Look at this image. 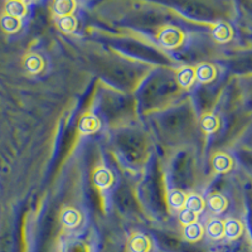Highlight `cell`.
Returning <instances> with one entry per match:
<instances>
[{"label": "cell", "instance_id": "7a4b0ae2", "mask_svg": "<svg viewBox=\"0 0 252 252\" xmlns=\"http://www.w3.org/2000/svg\"><path fill=\"white\" fill-rule=\"evenodd\" d=\"M92 181L98 189H107L112 184V174L109 169L100 166L92 173Z\"/></svg>", "mask_w": 252, "mask_h": 252}, {"label": "cell", "instance_id": "8992f818", "mask_svg": "<svg viewBox=\"0 0 252 252\" xmlns=\"http://www.w3.org/2000/svg\"><path fill=\"white\" fill-rule=\"evenodd\" d=\"M81 213L77 209L68 207L61 212V222L66 228H76L81 223Z\"/></svg>", "mask_w": 252, "mask_h": 252}, {"label": "cell", "instance_id": "ac0fdd59", "mask_svg": "<svg viewBox=\"0 0 252 252\" xmlns=\"http://www.w3.org/2000/svg\"><path fill=\"white\" fill-rule=\"evenodd\" d=\"M184 208L189 209L190 212L195 213H201L204 209V201L203 198L199 197L198 194H190L187 197L186 204H184Z\"/></svg>", "mask_w": 252, "mask_h": 252}, {"label": "cell", "instance_id": "8fae6325", "mask_svg": "<svg viewBox=\"0 0 252 252\" xmlns=\"http://www.w3.org/2000/svg\"><path fill=\"white\" fill-rule=\"evenodd\" d=\"M129 247L131 252H149L150 240L145 235L135 233L130 240Z\"/></svg>", "mask_w": 252, "mask_h": 252}, {"label": "cell", "instance_id": "3957f363", "mask_svg": "<svg viewBox=\"0 0 252 252\" xmlns=\"http://www.w3.org/2000/svg\"><path fill=\"white\" fill-rule=\"evenodd\" d=\"M232 28L229 27V24L224 23V22H220V23L215 24L212 28V37L216 42L218 43H227L232 39Z\"/></svg>", "mask_w": 252, "mask_h": 252}, {"label": "cell", "instance_id": "52a82bcc", "mask_svg": "<svg viewBox=\"0 0 252 252\" xmlns=\"http://www.w3.org/2000/svg\"><path fill=\"white\" fill-rule=\"evenodd\" d=\"M195 80L201 83L212 82L216 78V68L209 63H202L197 68H194Z\"/></svg>", "mask_w": 252, "mask_h": 252}, {"label": "cell", "instance_id": "9a60e30c", "mask_svg": "<svg viewBox=\"0 0 252 252\" xmlns=\"http://www.w3.org/2000/svg\"><path fill=\"white\" fill-rule=\"evenodd\" d=\"M203 233H204L203 227H202L199 223H197V222L192 224H188V226H184L183 236L184 238L188 241H192V242H194V241H199L202 238V236H203Z\"/></svg>", "mask_w": 252, "mask_h": 252}, {"label": "cell", "instance_id": "603a6c76", "mask_svg": "<svg viewBox=\"0 0 252 252\" xmlns=\"http://www.w3.org/2000/svg\"><path fill=\"white\" fill-rule=\"evenodd\" d=\"M66 252H87V249L82 244H72L67 247Z\"/></svg>", "mask_w": 252, "mask_h": 252}, {"label": "cell", "instance_id": "9c48e42d", "mask_svg": "<svg viewBox=\"0 0 252 252\" xmlns=\"http://www.w3.org/2000/svg\"><path fill=\"white\" fill-rule=\"evenodd\" d=\"M223 231L224 236L229 240H236V238L240 237L242 235V231H244V227L238 220L235 218H228L223 222Z\"/></svg>", "mask_w": 252, "mask_h": 252}, {"label": "cell", "instance_id": "5b68a950", "mask_svg": "<svg viewBox=\"0 0 252 252\" xmlns=\"http://www.w3.org/2000/svg\"><path fill=\"white\" fill-rule=\"evenodd\" d=\"M212 166L216 173L224 174V173H228L229 170L232 169L233 161L229 155L224 154V153H217L212 158Z\"/></svg>", "mask_w": 252, "mask_h": 252}, {"label": "cell", "instance_id": "277c9868", "mask_svg": "<svg viewBox=\"0 0 252 252\" xmlns=\"http://www.w3.org/2000/svg\"><path fill=\"white\" fill-rule=\"evenodd\" d=\"M24 68L27 72H29L31 75H37L39 72L43 71L44 68V61L37 53H29L24 57L23 60Z\"/></svg>", "mask_w": 252, "mask_h": 252}, {"label": "cell", "instance_id": "30bf717a", "mask_svg": "<svg viewBox=\"0 0 252 252\" xmlns=\"http://www.w3.org/2000/svg\"><path fill=\"white\" fill-rule=\"evenodd\" d=\"M100 120L94 115H86L81 119L80 124H78V130L82 134H94V132L98 131L100 129Z\"/></svg>", "mask_w": 252, "mask_h": 252}, {"label": "cell", "instance_id": "ffe728a7", "mask_svg": "<svg viewBox=\"0 0 252 252\" xmlns=\"http://www.w3.org/2000/svg\"><path fill=\"white\" fill-rule=\"evenodd\" d=\"M218 126H220V123H218V119L216 118L215 115L206 114L202 116L201 127L204 132H207V134H212V132L217 131Z\"/></svg>", "mask_w": 252, "mask_h": 252}, {"label": "cell", "instance_id": "5bb4252c", "mask_svg": "<svg viewBox=\"0 0 252 252\" xmlns=\"http://www.w3.org/2000/svg\"><path fill=\"white\" fill-rule=\"evenodd\" d=\"M27 13V4L24 1H8L5 3V14L10 15V17L22 18L26 15Z\"/></svg>", "mask_w": 252, "mask_h": 252}, {"label": "cell", "instance_id": "44dd1931", "mask_svg": "<svg viewBox=\"0 0 252 252\" xmlns=\"http://www.w3.org/2000/svg\"><path fill=\"white\" fill-rule=\"evenodd\" d=\"M57 26L63 33H72L77 28V19L73 15H67V17L58 18Z\"/></svg>", "mask_w": 252, "mask_h": 252}, {"label": "cell", "instance_id": "ba28073f", "mask_svg": "<svg viewBox=\"0 0 252 252\" xmlns=\"http://www.w3.org/2000/svg\"><path fill=\"white\" fill-rule=\"evenodd\" d=\"M75 9L76 3L72 0H57L52 4V12L58 18L72 15V13L75 12Z\"/></svg>", "mask_w": 252, "mask_h": 252}, {"label": "cell", "instance_id": "7402d4cb", "mask_svg": "<svg viewBox=\"0 0 252 252\" xmlns=\"http://www.w3.org/2000/svg\"><path fill=\"white\" fill-rule=\"evenodd\" d=\"M197 218H198V215L190 212V211L187 208L182 209L181 215H179V220H181V222L184 224V226L195 223V222H197Z\"/></svg>", "mask_w": 252, "mask_h": 252}, {"label": "cell", "instance_id": "6da1fadb", "mask_svg": "<svg viewBox=\"0 0 252 252\" xmlns=\"http://www.w3.org/2000/svg\"><path fill=\"white\" fill-rule=\"evenodd\" d=\"M158 40L164 48L173 49L181 46L184 40V35L181 29L175 27H165L158 34Z\"/></svg>", "mask_w": 252, "mask_h": 252}, {"label": "cell", "instance_id": "e0dca14e", "mask_svg": "<svg viewBox=\"0 0 252 252\" xmlns=\"http://www.w3.org/2000/svg\"><path fill=\"white\" fill-rule=\"evenodd\" d=\"M207 204H208V208L215 213H222L224 209L227 208V202L226 198L220 194H212L208 198L207 201Z\"/></svg>", "mask_w": 252, "mask_h": 252}, {"label": "cell", "instance_id": "4fadbf2b", "mask_svg": "<svg viewBox=\"0 0 252 252\" xmlns=\"http://www.w3.org/2000/svg\"><path fill=\"white\" fill-rule=\"evenodd\" d=\"M0 27L3 28L4 32L9 33V34H14L18 31H20L22 20L18 19V18L4 14L3 17L0 18Z\"/></svg>", "mask_w": 252, "mask_h": 252}, {"label": "cell", "instance_id": "d6986e66", "mask_svg": "<svg viewBox=\"0 0 252 252\" xmlns=\"http://www.w3.org/2000/svg\"><path fill=\"white\" fill-rule=\"evenodd\" d=\"M186 199L187 195L179 189H173L168 194V202H169L170 207L174 209H183L184 204H186Z\"/></svg>", "mask_w": 252, "mask_h": 252}, {"label": "cell", "instance_id": "7c38bea8", "mask_svg": "<svg viewBox=\"0 0 252 252\" xmlns=\"http://www.w3.org/2000/svg\"><path fill=\"white\" fill-rule=\"evenodd\" d=\"M177 81L178 85L182 87V89H189L192 86L195 81L194 76V68H190V67H183L178 71L177 73Z\"/></svg>", "mask_w": 252, "mask_h": 252}, {"label": "cell", "instance_id": "2e32d148", "mask_svg": "<svg viewBox=\"0 0 252 252\" xmlns=\"http://www.w3.org/2000/svg\"><path fill=\"white\" fill-rule=\"evenodd\" d=\"M206 232L213 240H220L224 236L223 231V220H209L206 227Z\"/></svg>", "mask_w": 252, "mask_h": 252}]
</instances>
